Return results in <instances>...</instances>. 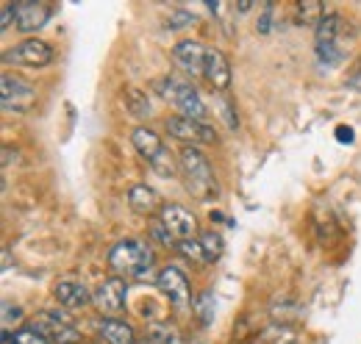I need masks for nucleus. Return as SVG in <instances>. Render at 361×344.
<instances>
[{"instance_id": "1a4fd4ad", "label": "nucleus", "mask_w": 361, "mask_h": 344, "mask_svg": "<svg viewBox=\"0 0 361 344\" xmlns=\"http://www.w3.org/2000/svg\"><path fill=\"white\" fill-rule=\"evenodd\" d=\"M164 128L167 133L173 136V139H178V142H186V145H209V142H214L217 139V133L214 128L209 125V123H200V120H189V117H170L167 123H164Z\"/></svg>"}, {"instance_id": "39448f33", "label": "nucleus", "mask_w": 361, "mask_h": 344, "mask_svg": "<svg viewBox=\"0 0 361 344\" xmlns=\"http://www.w3.org/2000/svg\"><path fill=\"white\" fill-rule=\"evenodd\" d=\"M0 103H3L6 114H25L37 103V86L28 84L20 75L3 73V78H0Z\"/></svg>"}, {"instance_id": "2f4dec72", "label": "nucleus", "mask_w": 361, "mask_h": 344, "mask_svg": "<svg viewBox=\"0 0 361 344\" xmlns=\"http://www.w3.org/2000/svg\"><path fill=\"white\" fill-rule=\"evenodd\" d=\"M270 14H272V6H264V14H262V20H259V31H262V34L270 31Z\"/></svg>"}, {"instance_id": "cd10ccee", "label": "nucleus", "mask_w": 361, "mask_h": 344, "mask_svg": "<svg viewBox=\"0 0 361 344\" xmlns=\"http://www.w3.org/2000/svg\"><path fill=\"white\" fill-rule=\"evenodd\" d=\"M339 59H342V53H339L336 42H331V44H317V61H319V64H325V67H334V64H336Z\"/></svg>"}, {"instance_id": "a878e982", "label": "nucleus", "mask_w": 361, "mask_h": 344, "mask_svg": "<svg viewBox=\"0 0 361 344\" xmlns=\"http://www.w3.org/2000/svg\"><path fill=\"white\" fill-rule=\"evenodd\" d=\"M23 325H25L23 322V308L11 305V302H3V333H14Z\"/></svg>"}, {"instance_id": "f8f14e48", "label": "nucleus", "mask_w": 361, "mask_h": 344, "mask_svg": "<svg viewBox=\"0 0 361 344\" xmlns=\"http://www.w3.org/2000/svg\"><path fill=\"white\" fill-rule=\"evenodd\" d=\"M206 53L209 47H203L195 39H180L176 47H173V59L186 75H203V67H206Z\"/></svg>"}, {"instance_id": "6ab92c4d", "label": "nucleus", "mask_w": 361, "mask_h": 344, "mask_svg": "<svg viewBox=\"0 0 361 344\" xmlns=\"http://www.w3.org/2000/svg\"><path fill=\"white\" fill-rule=\"evenodd\" d=\"M339 34H342V17L339 14H325L322 20H319V25L314 28V37H317V44H331L339 39Z\"/></svg>"}, {"instance_id": "f3484780", "label": "nucleus", "mask_w": 361, "mask_h": 344, "mask_svg": "<svg viewBox=\"0 0 361 344\" xmlns=\"http://www.w3.org/2000/svg\"><path fill=\"white\" fill-rule=\"evenodd\" d=\"M97 333L106 344H136L134 328L126 319H117V317H103L100 325H97Z\"/></svg>"}, {"instance_id": "6e6552de", "label": "nucleus", "mask_w": 361, "mask_h": 344, "mask_svg": "<svg viewBox=\"0 0 361 344\" xmlns=\"http://www.w3.org/2000/svg\"><path fill=\"white\" fill-rule=\"evenodd\" d=\"M92 302H94L97 311L106 314V317L123 314V308H126V302H128V283H126V278H120V275L106 278V281L94 289V300Z\"/></svg>"}, {"instance_id": "9b49d317", "label": "nucleus", "mask_w": 361, "mask_h": 344, "mask_svg": "<svg viewBox=\"0 0 361 344\" xmlns=\"http://www.w3.org/2000/svg\"><path fill=\"white\" fill-rule=\"evenodd\" d=\"M14 17H17V31L34 34L50 20V6L39 0H20L14 3Z\"/></svg>"}, {"instance_id": "f257e3e1", "label": "nucleus", "mask_w": 361, "mask_h": 344, "mask_svg": "<svg viewBox=\"0 0 361 344\" xmlns=\"http://www.w3.org/2000/svg\"><path fill=\"white\" fill-rule=\"evenodd\" d=\"M178 170L186 180V189L195 200L200 203H209L220 195V186H217V175L212 170V161L209 156L195 147V145H186L178 156Z\"/></svg>"}, {"instance_id": "dca6fc26", "label": "nucleus", "mask_w": 361, "mask_h": 344, "mask_svg": "<svg viewBox=\"0 0 361 344\" xmlns=\"http://www.w3.org/2000/svg\"><path fill=\"white\" fill-rule=\"evenodd\" d=\"M303 305L298 302V297H292V295H275L270 302V319L275 325H298L300 319H303Z\"/></svg>"}, {"instance_id": "b1692460", "label": "nucleus", "mask_w": 361, "mask_h": 344, "mask_svg": "<svg viewBox=\"0 0 361 344\" xmlns=\"http://www.w3.org/2000/svg\"><path fill=\"white\" fill-rule=\"evenodd\" d=\"M126 103H128V111H131L134 117H150V111H153L147 94L139 92V89H131V92L126 94Z\"/></svg>"}, {"instance_id": "5701e85b", "label": "nucleus", "mask_w": 361, "mask_h": 344, "mask_svg": "<svg viewBox=\"0 0 361 344\" xmlns=\"http://www.w3.org/2000/svg\"><path fill=\"white\" fill-rule=\"evenodd\" d=\"M295 14H298V20L303 23V25H319V20L325 17V8H322V3L319 0H300L298 6H295Z\"/></svg>"}, {"instance_id": "a211bd4d", "label": "nucleus", "mask_w": 361, "mask_h": 344, "mask_svg": "<svg viewBox=\"0 0 361 344\" xmlns=\"http://www.w3.org/2000/svg\"><path fill=\"white\" fill-rule=\"evenodd\" d=\"M0 344H50V336L34 319V322H25L23 328H17L14 333H0Z\"/></svg>"}, {"instance_id": "0eeeda50", "label": "nucleus", "mask_w": 361, "mask_h": 344, "mask_svg": "<svg viewBox=\"0 0 361 344\" xmlns=\"http://www.w3.org/2000/svg\"><path fill=\"white\" fill-rule=\"evenodd\" d=\"M3 61L6 64H17V67H47L53 61V47L45 39H37V37H28L20 44H14L11 50L3 53Z\"/></svg>"}, {"instance_id": "f704fd0d", "label": "nucleus", "mask_w": 361, "mask_h": 344, "mask_svg": "<svg viewBox=\"0 0 361 344\" xmlns=\"http://www.w3.org/2000/svg\"><path fill=\"white\" fill-rule=\"evenodd\" d=\"M8 264H11V256H8V250H3V269H8Z\"/></svg>"}, {"instance_id": "2eb2a0df", "label": "nucleus", "mask_w": 361, "mask_h": 344, "mask_svg": "<svg viewBox=\"0 0 361 344\" xmlns=\"http://www.w3.org/2000/svg\"><path fill=\"white\" fill-rule=\"evenodd\" d=\"M128 206L134 209L136 214H145V216L159 214V211L164 209L159 192H156L153 186H147V183H134V186L128 189Z\"/></svg>"}, {"instance_id": "bb28decb", "label": "nucleus", "mask_w": 361, "mask_h": 344, "mask_svg": "<svg viewBox=\"0 0 361 344\" xmlns=\"http://www.w3.org/2000/svg\"><path fill=\"white\" fill-rule=\"evenodd\" d=\"M167 25L164 28H170V31H180V28H189L192 23H195V14L192 11H186V8H173L170 14H167V20H164Z\"/></svg>"}, {"instance_id": "ddd939ff", "label": "nucleus", "mask_w": 361, "mask_h": 344, "mask_svg": "<svg viewBox=\"0 0 361 344\" xmlns=\"http://www.w3.org/2000/svg\"><path fill=\"white\" fill-rule=\"evenodd\" d=\"M53 297L64 308H84V305H90L94 300V292H90L87 283L78 281V278H61L53 286Z\"/></svg>"}, {"instance_id": "f03ea898", "label": "nucleus", "mask_w": 361, "mask_h": 344, "mask_svg": "<svg viewBox=\"0 0 361 344\" xmlns=\"http://www.w3.org/2000/svg\"><path fill=\"white\" fill-rule=\"evenodd\" d=\"M153 264H156L153 250L139 239H120L109 250V266L120 278L126 275V278H134V281H145L153 272Z\"/></svg>"}, {"instance_id": "4468645a", "label": "nucleus", "mask_w": 361, "mask_h": 344, "mask_svg": "<svg viewBox=\"0 0 361 344\" xmlns=\"http://www.w3.org/2000/svg\"><path fill=\"white\" fill-rule=\"evenodd\" d=\"M203 78L214 86L217 92H226L231 81H233V73H231V61L223 50L217 47H209L206 53V67H203Z\"/></svg>"}, {"instance_id": "412c9836", "label": "nucleus", "mask_w": 361, "mask_h": 344, "mask_svg": "<svg viewBox=\"0 0 361 344\" xmlns=\"http://www.w3.org/2000/svg\"><path fill=\"white\" fill-rule=\"evenodd\" d=\"M214 308H217L214 292H209V289H203V292L195 297V305H192V311H195V317H197V322H200L203 328H209V325L214 322Z\"/></svg>"}, {"instance_id": "393cba45", "label": "nucleus", "mask_w": 361, "mask_h": 344, "mask_svg": "<svg viewBox=\"0 0 361 344\" xmlns=\"http://www.w3.org/2000/svg\"><path fill=\"white\" fill-rule=\"evenodd\" d=\"M176 250H178L183 258L195 261V264H209V261H206V253H203V245H200V239H197V236H195V239H180Z\"/></svg>"}, {"instance_id": "473e14b6", "label": "nucleus", "mask_w": 361, "mask_h": 344, "mask_svg": "<svg viewBox=\"0 0 361 344\" xmlns=\"http://www.w3.org/2000/svg\"><path fill=\"white\" fill-rule=\"evenodd\" d=\"M348 86H350V89H356V92H361V70L353 75V78H348Z\"/></svg>"}, {"instance_id": "7ed1b4c3", "label": "nucleus", "mask_w": 361, "mask_h": 344, "mask_svg": "<svg viewBox=\"0 0 361 344\" xmlns=\"http://www.w3.org/2000/svg\"><path fill=\"white\" fill-rule=\"evenodd\" d=\"M156 89H161L159 94H161L164 100H170V103L178 109L180 117H189V120H200V123H206V103H203V97L197 94V89H195L192 84H186V81H178V78L167 75V78L156 81Z\"/></svg>"}, {"instance_id": "aec40b11", "label": "nucleus", "mask_w": 361, "mask_h": 344, "mask_svg": "<svg viewBox=\"0 0 361 344\" xmlns=\"http://www.w3.org/2000/svg\"><path fill=\"white\" fill-rule=\"evenodd\" d=\"M262 344H300V336L292 325H267L262 331Z\"/></svg>"}, {"instance_id": "20e7f679", "label": "nucleus", "mask_w": 361, "mask_h": 344, "mask_svg": "<svg viewBox=\"0 0 361 344\" xmlns=\"http://www.w3.org/2000/svg\"><path fill=\"white\" fill-rule=\"evenodd\" d=\"M131 142H134L136 153L153 167V170L159 172V175H176V159L170 156V150L164 147V142H161V136L156 133L153 128H147V125H136L131 130Z\"/></svg>"}, {"instance_id": "423d86ee", "label": "nucleus", "mask_w": 361, "mask_h": 344, "mask_svg": "<svg viewBox=\"0 0 361 344\" xmlns=\"http://www.w3.org/2000/svg\"><path fill=\"white\" fill-rule=\"evenodd\" d=\"M156 283H159V289L167 295L170 305H173L178 314H186V311L195 305V300H192L189 278L183 275V269L176 266V264L161 266V269H159V275H156Z\"/></svg>"}, {"instance_id": "c9c22d12", "label": "nucleus", "mask_w": 361, "mask_h": 344, "mask_svg": "<svg viewBox=\"0 0 361 344\" xmlns=\"http://www.w3.org/2000/svg\"><path fill=\"white\" fill-rule=\"evenodd\" d=\"M253 344H259V342H253Z\"/></svg>"}, {"instance_id": "72a5a7b5", "label": "nucleus", "mask_w": 361, "mask_h": 344, "mask_svg": "<svg viewBox=\"0 0 361 344\" xmlns=\"http://www.w3.org/2000/svg\"><path fill=\"white\" fill-rule=\"evenodd\" d=\"M250 6H253V0H239V11H250Z\"/></svg>"}, {"instance_id": "4be33fe9", "label": "nucleus", "mask_w": 361, "mask_h": 344, "mask_svg": "<svg viewBox=\"0 0 361 344\" xmlns=\"http://www.w3.org/2000/svg\"><path fill=\"white\" fill-rule=\"evenodd\" d=\"M197 239H200V245H203V253H206V261H209V264H214V261L223 258L226 242H223V236H220L217 231H203Z\"/></svg>"}, {"instance_id": "9d476101", "label": "nucleus", "mask_w": 361, "mask_h": 344, "mask_svg": "<svg viewBox=\"0 0 361 344\" xmlns=\"http://www.w3.org/2000/svg\"><path fill=\"white\" fill-rule=\"evenodd\" d=\"M159 222L176 236V239H195L197 233V219L189 209H183L178 203H164V209L159 211Z\"/></svg>"}, {"instance_id": "7c9ffc66", "label": "nucleus", "mask_w": 361, "mask_h": 344, "mask_svg": "<svg viewBox=\"0 0 361 344\" xmlns=\"http://www.w3.org/2000/svg\"><path fill=\"white\" fill-rule=\"evenodd\" d=\"M336 139H339L342 145H350V142H353V128H345V125H339V128H336Z\"/></svg>"}, {"instance_id": "c85d7f7f", "label": "nucleus", "mask_w": 361, "mask_h": 344, "mask_svg": "<svg viewBox=\"0 0 361 344\" xmlns=\"http://www.w3.org/2000/svg\"><path fill=\"white\" fill-rule=\"evenodd\" d=\"M150 233H153V239H156V242H161L164 247H178V239H176V236H173V233H170V231H167V228H164L159 219L153 222Z\"/></svg>"}, {"instance_id": "c756f323", "label": "nucleus", "mask_w": 361, "mask_h": 344, "mask_svg": "<svg viewBox=\"0 0 361 344\" xmlns=\"http://www.w3.org/2000/svg\"><path fill=\"white\" fill-rule=\"evenodd\" d=\"M14 23H17V17H14V3H3V6H0V28L8 31Z\"/></svg>"}]
</instances>
